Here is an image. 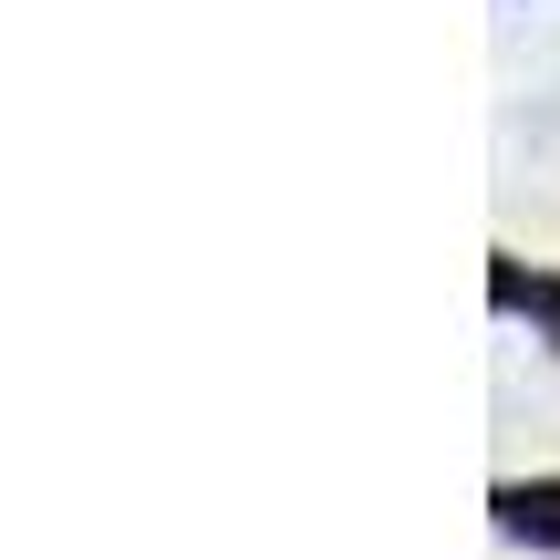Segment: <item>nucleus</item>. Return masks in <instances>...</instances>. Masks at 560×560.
Here are the masks:
<instances>
[{"label": "nucleus", "mask_w": 560, "mask_h": 560, "mask_svg": "<svg viewBox=\"0 0 560 560\" xmlns=\"http://www.w3.org/2000/svg\"><path fill=\"white\" fill-rule=\"evenodd\" d=\"M499 520L520 529V540H529V529H540V540H560V488H509V499H499Z\"/></svg>", "instance_id": "f257e3e1"}]
</instances>
